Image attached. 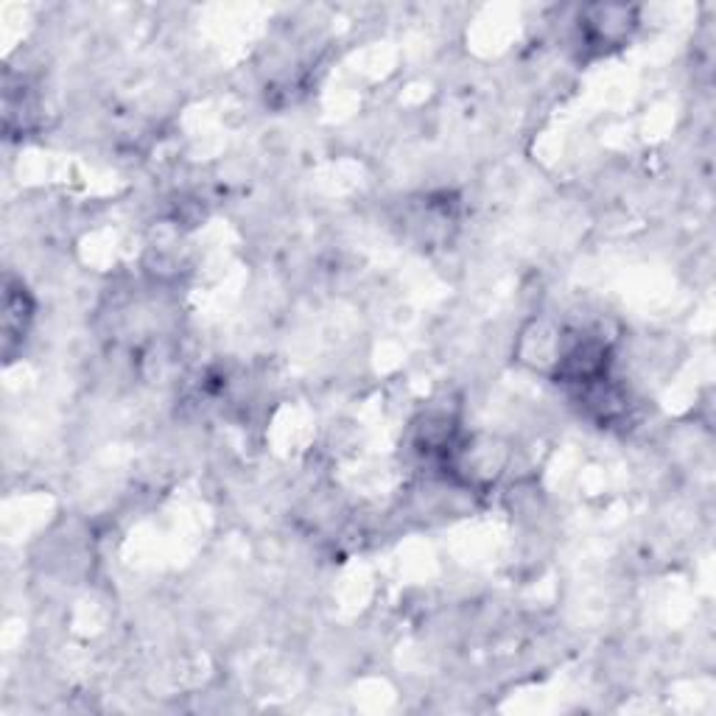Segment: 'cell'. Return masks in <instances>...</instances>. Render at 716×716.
I'll return each instance as SVG.
<instances>
[{
	"instance_id": "cell-1",
	"label": "cell",
	"mask_w": 716,
	"mask_h": 716,
	"mask_svg": "<svg viewBox=\"0 0 716 716\" xmlns=\"http://www.w3.org/2000/svg\"><path fill=\"white\" fill-rule=\"evenodd\" d=\"M636 26V12L627 7H590L579 18L588 46H616Z\"/></svg>"
},
{
	"instance_id": "cell-2",
	"label": "cell",
	"mask_w": 716,
	"mask_h": 716,
	"mask_svg": "<svg viewBox=\"0 0 716 716\" xmlns=\"http://www.w3.org/2000/svg\"><path fill=\"white\" fill-rule=\"evenodd\" d=\"M31 300L23 286L7 284V314H3V336H7V350L14 339H23L31 319Z\"/></svg>"
}]
</instances>
